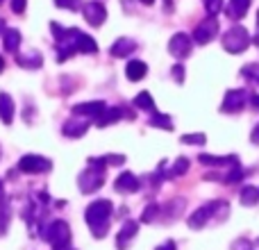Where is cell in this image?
I'll return each instance as SVG.
<instances>
[{"label": "cell", "instance_id": "6da1fadb", "mask_svg": "<svg viewBox=\"0 0 259 250\" xmlns=\"http://www.w3.org/2000/svg\"><path fill=\"white\" fill-rule=\"evenodd\" d=\"M87 223H89L91 232H94V237H105L109 230L107 221L109 216H112V202L109 200H96L91 202L89 207H87Z\"/></svg>", "mask_w": 259, "mask_h": 250}, {"label": "cell", "instance_id": "7a4b0ae2", "mask_svg": "<svg viewBox=\"0 0 259 250\" xmlns=\"http://www.w3.org/2000/svg\"><path fill=\"white\" fill-rule=\"evenodd\" d=\"M250 44H252L250 32H248L243 25H234V27H230V30L223 34V48L228 50V53H232V55L243 53V50H246Z\"/></svg>", "mask_w": 259, "mask_h": 250}, {"label": "cell", "instance_id": "3957f363", "mask_svg": "<svg viewBox=\"0 0 259 250\" xmlns=\"http://www.w3.org/2000/svg\"><path fill=\"white\" fill-rule=\"evenodd\" d=\"M41 234L50 241L53 250L71 248V228H68V223H64V221H53V223H48Z\"/></svg>", "mask_w": 259, "mask_h": 250}, {"label": "cell", "instance_id": "277c9868", "mask_svg": "<svg viewBox=\"0 0 259 250\" xmlns=\"http://www.w3.org/2000/svg\"><path fill=\"white\" fill-rule=\"evenodd\" d=\"M225 202L223 200H211V202H205L202 207H198L196 212H193L191 216H189V225H191L193 230H200L202 225H207V221L211 219V216L216 214V210L219 207H223Z\"/></svg>", "mask_w": 259, "mask_h": 250}, {"label": "cell", "instance_id": "5b68a950", "mask_svg": "<svg viewBox=\"0 0 259 250\" xmlns=\"http://www.w3.org/2000/svg\"><path fill=\"white\" fill-rule=\"evenodd\" d=\"M216 34H219V21H216V16H207L193 30V41L196 44H209Z\"/></svg>", "mask_w": 259, "mask_h": 250}, {"label": "cell", "instance_id": "8992f818", "mask_svg": "<svg viewBox=\"0 0 259 250\" xmlns=\"http://www.w3.org/2000/svg\"><path fill=\"white\" fill-rule=\"evenodd\" d=\"M50 169H53V161L39 155H25L18 161V171L23 173H48Z\"/></svg>", "mask_w": 259, "mask_h": 250}, {"label": "cell", "instance_id": "52a82bcc", "mask_svg": "<svg viewBox=\"0 0 259 250\" xmlns=\"http://www.w3.org/2000/svg\"><path fill=\"white\" fill-rule=\"evenodd\" d=\"M103 182H105L103 171H100V169H91V166H89V171H84V173L77 178V184H80V191L82 193L98 191V189L103 187Z\"/></svg>", "mask_w": 259, "mask_h": 250}, {"label": "cell", "instance_id": "ba28073f", "mask_svg": "<svg viewBox=\"0 0 259 250\" xmlns=\"http://www.w3.org/2000/svg\"><path fill=\"white\" fill-rule=\"evenodd\" d=\"M168 53L173 55L175 59H184L191 55V39H189V34H184V32H178V34L170 36L168 41Z\"/></svg>", "mask_w": 259, "mask_h": 250}, {"label": "cell", "instance_id": "9c48e42d", "mask_svg": "<svg viewBox=\"0 0 259 250\" xmlns=\"http://www.w3.org/2000/svg\"><path fill=\"white\" fill-rule=\"evenodd\" d=\"M248 100V94L243 89H232L225 94L223 98V105H221V112H228V114H237L243 109V105H246Z\"/></svg>", "mask_w": 259, "mask_h": 250}, {"label": "cell", "instance_id": "30bf717a", "mask_svg": "<svg viewBox=\"0 0 259 250\" xmlns=\"http://www.w3.org/2000/svg\"><path fill=\"white\" fill-rule=\"evenodd\" d=\"M105 109H107V105H105L103 100H94V103L75 105V107H73V114H75V116H89V118H96V121H98V118L105 114Z\"/></svg>", "mask_w": 259, "mask_h": 250}, {"label": "cell", "instance_id": "8fae6325", "mask_svg": "<svg viewBox=\"0 0 259 250\" xmlns=\"http://www.w3.org/2000/svg\"><path fill=\"white\" fill-rule=\"evenodd\" d=\"M84 18L89 25L98 27L105 23V18H107V9H105L103 3H87L84 5Z\"/></svg>", "mask_w": 259, "mask_h": 250}, {"label": "cell", "instance_id": "7c38bea8", "mask_svg": "<svg viewBox=\"0 0 259 250\" xmlns=\"http://www.w3.org/2000/svg\"><path fill=\"white\" fill-rule=\"evenodd\" d=\"M89 130V118H77V116H71V121L64 123V134L66 137H82V134Z\"/></svg>", "mask_w": 259, "mask_h": 250}, {"label": "cell", "instance_id": "4fadbf2b", "mask_svg": "<svg viewBox=\"0 0 259 250\" xmlns=\"http://www.w3.org/2000/svg\"><path fill=\"white\" fill-rule=\"evenodd\" d=\"M250 9V0H230L228 7H225V14H228L232 21H241L243 16Z\"/></svg>", "mask_w": 259, "mask_h": 250}, {"label": "cell", "instance_id": "5bb4252c", "mask_svg": "<svg viewBox=\"0 0 259 250\" xmlns=\"http://www.w3.org/2000/svg\"><path fill=\"white\" fill-rule=\"evenodd\" d=\"M114 187H116V191H127V193H134L139 191V180L134 178L130 171H125V173H121L116 178V182H114Z\"/></svg>", "mask_w": 259, "mask_h": 250}, {"label": "cell", "instance_id": "9a60e30c", "mask_svg": "<svg viewBox=\"0 0 259 250\" xmlns=\"http://www.w3.org/2000/svg\"><path fill=\"white\" fill-rule=\"evenodd\" d=\"M137 232H139V223H134V221H127V223L121 228V232H118V239H116V241H118V250H125L127 241Z\"/></svg>", "mask_w": 259, "mask_h": 250}, {"label": "cell", "instance_id": "2e32d148", "mask_svg": "<svg viewBox=\"0 0 259 250\" xmlns=\"http://www.w3.org/2000/svg\"><path fill=\"white\" fill-rule=\"evenodd\" d=\"M134 50H137V44H134L132 39H118L116 44L112 46L109 53H112L114 57H127V55H132Z\"/></svg>", "mask_w": 259, "mask_h": 250}, {"label": "cell", "instance_id": "e0dca14e", "mask_svg": "<svg viewBox=\"0 0 259 250\" xmlns=\"http://www.w3.org/2000/svg\"><path fill=\"white\" fill-rule=\"evenodd\" d=\"M125 73H127V77H130L132 82H139V80H141V77L148 73V66L141 62V59H132V62H127Z\"/></svg>", "mask_w": 259, "mask_h": 250}, {"label": "cell", "instance_id": "ac0fdd59", "mask_svg": "<svg viewBox=\"0 0 259 250\" xmlns=\"http://www.w3.org/2000/svg\"><path fill=\"white\" fill-rule=\"evenodd\" d=\"M123 114H125V109H121V107H109V109H105V114H103V116H100L96 123H98V128H107V125L121 121Z\"/></svg>", "mask_w": 259, "mask_h": 250}, {"label": "cell", "instance_id": "d6986e66", "mask_svg": "<svg viewBox=\"0 0 259 250\" xmlns=\"http://www.w3.org/2000/svg\"><path fill=\"white\" fill-rule=\"evenodd\" d=\"M3 44H5V50L9 53H16L18 46H21V32L14 30V27H7L3 34Z\"/></svg>", "mask_w": 259, "mask_h": 250}, {"label": "cell", "instance_id": "ffe728a7", "mask_svg": "<svg viewBox=\"0 0 259 250\" xmlns=\"http://www.w3.org/2000/svg\"><path fill=\"white\" fill-rule=\"evenodd\" d=\"M0 121L3 123L14 121V100L7 94H0Z\"/></svg>", "mask_w": 259, "mask_h": 250}, {"label": "cell", "instance_id": "44dd1931", "mask_svg": "<svg viewBox=\"0 0 259 250\" xmlns=\"http://www.w3.org/2000/svg\"><path fill=\"white\" fill-rule=\"evenodd\" d=\"M200 164L205 166H225V164H239V159L234 155L230 157H214V155H200Z\"/></svg>", "mask_w": 259, "mask_h": 250}, {"label": "cell", "instance_id": "7402d4cb", "mask_svg": "<svg viewBox=\"0 0 259 250\" xmlns=\"http://www.w3.org/2000/svg\"><path fill=\"white\" fill-rule=\"evenodd\" d=\"M16 64L23 68H41V55L30 53V55H16Z\"/></svg>", "mask_w": 259, "mask_h": 250}, {"label": "cell", "instance_id": "603a6c76", "mask_svg": "<svg viewBox=\"0 0 259 250\" xmlns=\"http://www.w3.org/2000/svg\"><path fill=\"white\" fill-rule=\"evenodd\" d=\"M77 53H98V46H96V41L91 39L89 34H84V32H80L77 34Z\"/></svg>", "mask_w": 259, "mask_h": 250}, {"label": "cell", "instance_id": "cb8c5ba5", "mask_svg": "<svg viewBox=\"0 0 259 250\" xmlns=\"http://www.w3.org/2000/svg\"><path fill=\"white\" fill-rule=\"evenodd\" d=\"M257 200H259V189L257 187H250V184H248V187L241 189V202L246 207H252Z\"/></svg>", "mask_w": 259, "mask_h": 250}, {"label": "cell", "instance_id": "d4e9b609", "mask_svg": "<svg viewBox=\"0 0 259 250\" xmlns=\"http://www.w3.org/2000/svg\"><path fill=\"white\" fill-rule=\"evenodd\" d=\"M134 105H137L139 109H146V112H155V100H152V96L148 94V91H141V94L134 98Z\"/></svg>", "mask_w": 259, "mask_h": 250}, {"label": "cell", "instance_id": "484cf974", "mask_svg": "<svg viewBox=\"0 0 259 250\" xmlns=\"http://www.w3.org/2000/svg\"><path fill=\"white\" fill-rule=\"evenodd\" d=\"M152 128H164V130H173V121H170L166 114H152L150 116Z\"/></svg>", "mask_w": 259, "mask_h": 250}, {"label": "cell", "instance_id": "4316f807", "mask_svg": "<svg viewBox=\"0 0 259 250\" xmlns=\"http://www.w3.org/2000/svg\"><path fill=\"white\" fill-rule=\"evenodd\" d=\"M187 171H189V159L187 157H180V159L173 164V169H170L168 178H180V175H184Z\"/></svg>", "mask_w": 259, "mask_h": 250}, {"label": "cell", "instance_id": "83f0119b", "mask_svg": "<svg viewBox=\"0 0 259 250\" xmlns=\"http://www.w3.org/2000/svg\"><path fill=\"white\" fill-rule=\"evenodd\" d=\"M241 75L259 85V64H248V66H243L241 68Z\"/></svg>", "mask_w": 259, "mask_h": 250}, {"label": "cell", "instance_id": "f1b7e54d", "mask_svg": "<svg viewBox=\"0 0 259 250\" xmlns=\"http://www.w3.org/2000/svg\"><path fill=\"white\" fill-rule=\"evenodd\" d=\"M180 141L189 143V146H202V143L207 141V137H205V134H184Z\"/></svg>", "mask_w": 259, "mask_h": 250}, {"label": "cell", "instance_id": "f546056e", "mask_svg": "<svg viewBox=\"0 0 259 250\" xmlns=\"http://www.w3.org/2000/svg\"><path fill=\"white\" fill-rule=\"evenodd\" d=\"M202 5H205V9H207L209 16H216V14L223 9V0H202Z\"/></svg>", "mask_w": 259, "mask_h": 250}, {"label": "cell", "instance_id": "4dcf8cb0", "mask_svg": "<svg viewBox=\"0 0 259 250\" xmlns=\"http://www.w3.org/2000/svg\"><path fill=\"white\" fill-rule=\"evenodd\" d=\"M55 5H57V7H62V9H71V12L84 7V5H82V0H55Z\"/></svg>", "mask_w": 259, "mask_h": 250}, {"label": "cell", "instance_id": "1f68e13d", "mask_svg": "<svg viewBox=\"0 0 259 250\" xmlns=\"http://www.w3.org/2000/svg\"><path fill=\"white\" fill-rule=\"evenodd\" d=\"M7 225H9V210L7 207H0V237L7 232Z\"/></svg>", "mask_w": 259, "mask_h": 250}, {"label": "cell", "instance_id": "d6a6232c", "mask_svg": "<svg viewBox=\"0 0 259 250\" xmlns=\"http://www.w3.org/2000/svg\"><path fill=\"white\" fill-rule=\"evenodd\" d=\"M157 214H159V207H157V205H148L146 212L141 214V221H143V223H150V221L155 219Z\"/></svg>", "mask_w": 259, "mask_h": 250}, {"label": "cell", "instance_id": "836d02e7", "mask_svg": "<svg viewBox=\"0 0 259 250\" xmlns=\"http://www.w3.org/2000/svg\"><path fill=\"white\" fill-rule=\"evenodd\" d=\"M241 178H243V169H239V166H237V169H232V173L225 175V182L232 184V182H239Z\"/></svg>", "mask_w": 259, "mask_h": 250}, {"label": "cell", "instance_id": "e575fe53", "mask_svg": "<svg viewBox=\"0 0 259 250\" xmlns=\"http://www.w3.org/2000/svg\"><path fill=\"white\" fill-rule=\"evenodd\" d=\"M100 159L105 161V166H107V164L116 166V164H123V161H125V157H123V155H105V157H100Z\"/></svg>", "mask_w": 259, "mask_h": 250}, {"label": "cell", "instance_id": "d590c367", "mask_svg": "<svg viewBox=\"0 0 259 250\" xmlns=\"http://www.w3.org/2000/svg\"><path fill=\"white\" fill-rule=\"evenodd\" d=\"M25 5H27V0H12V9L16 14H23L25 12Z\"/></svg>", "mask_w": 259, "mask_h": 250}, {"label": "cell", "instance_id": "8d00e7d4", "mask_svg": "<svg viewBox=\"0 0 259 250\" xmlns=\"http://www.w3.org/2000/svg\"><path fill=\"white\" fill-rule=\"evenodd\" d=\"M173 75H175V80H178V82L184 80V68H182V64H175V66H173Z\"/></svg>", "mask_w": 259, "mask_h": 250}, {"label": "cell", "instance_id": "74e56055", "mask_svg": "<svg viewBox=\"0 0 259 250\" xmlns=\"http://www.w3.org/2000/svg\"><path fill=\"white\" fill-rule=\"evenodd\" d=\"M157 250H175V243L166 241V243H161V246H157Z\"/></svg>", "mask_w": 259, "mask_h": 250}, {"label": "cell", "instance_id": "f35d334b", "mask_svg": "<svg viewBox=\"0 0 259 250\" xmlns=\"http://www.w3.org/2000/svg\"><path fill=\"white\" fill-rule=\"evenodd\" d=\"M250 141H252V143H259V125H255V130H252Z\"/></svg>", "mask_w": 259, "mask_h": 250}, {"label": "cell", "instance_id": "ab89813d", "mask_svg": "<svg viewBox=\"0 0 259 250\" xmlns=\"http://www.w3.org/2000/svg\"><path fill=\"white\" fill-rule=\"evenodd\" d=\"M250 103H252V107H255L257 112H259V94H257V96H250Z\"/></svg>", "mask_w": 259, "mask_h": 250}, {"label": "cell", "instance_id": "60d3db41", "mask_svg": "<svg viewBox=\"0 0 259 250\" xmlns=\"http://www.w3.org/2000/svg\"><path fill=\"white\" fill-rule=\"evenodd\" d=\"M5 202V184H3V180H0V205Z\"/></svg>", "mask_w": 259, "mask_h": 250}, {"label": "cell", "instance_id": "b9f144b4", "mask_svg": "<svg viewBox=\"0 0 259 250\" xmlns=\"http://www.w3.org/2000/svg\"><path fill=\"white\" fill-rule=\"evenodd\" d=\"M5 30H7V27H5V21L0 18V34H5Z\"/></svg>", "mask_w": 259, "mask_h": 250}, {"label": "cell", "instance_id": "7bdbcfd3", "mask_svg": "<svg viewBox=\"0 0 259 250\" xmlns=\"http://www.w3.org/2000/svg\"><path fill=\"white\" fill-rule=\"evenodd\" d=\"M3 68H5V59L0 57V73H3Z\"/></svg>", "mask_w": 259, "mask_h": 250}, {"label": "cell", "instance_id": "ee69618b", "mask_svg": "<svg viewBox=\"0 0 259 250\" xmlns=\"http://www.w3.org/2000/svg\"><path fill=\"white\" fill-rule=\"evenodd\" d=\"M141 3H143V5H152V3H155V0H141Z\"/></svg>", "mask_w": 259, "mask_h": 250}, {"label": "cell", "instance_id": "f6af8a7d", "mask_svg": "<svg viewBox=\"0 0 259 250\" xmlns=\"http://www.w3.org/2000/svg\"><path fill=\"white\" fill-rule=\"evenodd\" d=\"M257 27H259V12H257Z\"/></svg>", "mask_w": 259, "mask_h": 250}, {"label": "cell", "instance_id": "bcb514c9", "mask_svg": "<svg viewBox=\"0 0 259 250\" xmlns=\"http://www.w3.org/2000/svg\"><path fill=\"white\" fill-rule=\"evenodd\" d=\"M62 250H71V248H62Z\"/></svg>", "mask_w": 259, "mask_h": 250}, {"label": "cell", "instance_id": "7dc6e473", "mask_svg": "<svg viewBox=\"0 0 259 250\" xmlns=\"http://www.w3.org/2000/svg\"><path fill=\"white\" fill-rule=\"evenodd\" d=\"M0 3H3V0H0Z\"/></svg>", "mask_w": 259, "mask_h": 250}]
</instances>
